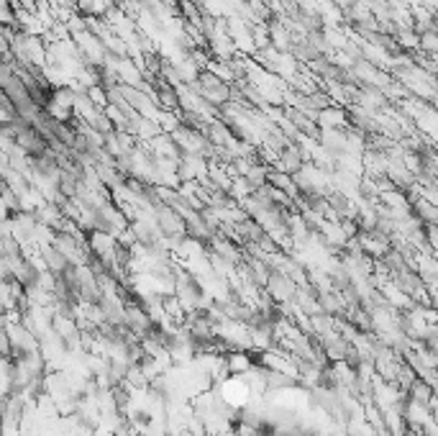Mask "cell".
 <instances>
[{
	"instance_id": "cell-1",
	"label": "cell",
	"mask_w": 438,
	"mask_h": 436,
	"mask_svg": "<svg viewBox=\"0 0 438 436\" xmlns=\"http://www.w3.org/2000/svg\"><path fill=\"white\" fill-rule=\"evenodd\" d=\"M47 113L52 118L62 123H74L77 121V113H74V90L72 87H57L52 101L47 106Z\"/></svg>"
},
{
	"instance_id": "cell-2",
	"label": "cell",
	"mask_w": 438,
	"mask_h": 436,
	"mask_svg": "<svg viewBox=\"0 0 438 436\" xmlns=\"http://www.w3.org/2000/svg\"><path fill=\"white\" fill-rule=\"evenodd\" d=\"M202 134L208 136V141L213 144V147H231L234 141H236V134H234V128L229 126V123L223 121V118H210L208 126H205V131Z\"/></svg>"
},
{
	"instance_id": "cell-3",
	"label": "cell",
	"mask_w": 438,
	"mask_h": 436,
	"mask_svg": "<svg viewBox=\"0 0 438 436\" xmlns=\"http://www.w3.org/2000/svg\"><path fill=\"white\" fill-rule=\"evenodd\" d=\"M287 121L297 128V134L311 136V139H318V136H321L318 118H313L311 113H305V111H300V108H287Z\"/></svg>"
},
{
	"instance_id": "cell-4",
	"label": "cell",
	"mask_w": 438,
	"mask_h": 436,
	"mask_svg": "<svg viewBox=\"0 0 438 436\" xmlns=\"http://www.w3.org/2000/svg\"><path fill=\"white\" fill-rule=\"evenodd\" d=\"M39 252H41V257H44V262H47V269L52 275H64V272L72 267L67 257L62 255L54 244H39Z\"/></svg>"
},
{
	"instance_id": "cell-5",
	"label": "cell",
	"mask_w": 438,
	"mask_h": 436,
	"mask_svg": "<svg viewBox=\"0 0 438 436\" xmlns=\"http://www.w3.org/2000/svg\"><path fill=\"white\" fill-rule=\"evenodd\" d=\"M318 126L321 128H346L349 126V111L344 106H330L318 113Z\"/></svg>"
},
{
	"instance_id": "cell-6",
	"label": "cell",
	"mask_w": 438,
	"mask_h": 436,
	"mask_svg": "<svg viewBox=\"0 0 438 436\" xmlns=\"http://www.w3.org/2000/svg\"><path fill=\"white\" fill-rule=\"evenodd\" d=\"M82 182L85 180H82L80 174L69 172V169H62L59 177L54 180V188H57V193H59L62 198H77L80 190H82Z\"/></svg>"
},
{
	"instance_id": "cell-7",
	"label": "cell",
	"mask_w": 438,
	"mask_h": 436,
	"mask_svg": "<svg viewBox=\"0 0 438 436\" xmlns=\"http://www.w3.org/2000/svg\"><path fill=\"white\" fill-rule=\"evenodd\" d=\"M436 388H433L428 380H423V377H418L415 383L410 385V390H408V398L410 401H415V403H420V406H428L431 408V403L436 401Z\"/></svg>"
},
{
	"instance_id": "cell-8",
	"label": "cell",
	"mask_w": 438,
	"mask_h": 436,
	"mask_svg": "<svg viewBox=\"0 0 438 436\" xmlns=\"http://www.w3.org/2000/svg\"><path fill=\"white\" fill-rule=\"evenodd\" d=\"M226 362H229V369L231 375H246L251 367H256V359L251 352H231V354H226Z\"/></svg>"
},
{
	"instance_id": "cell-9",
	"label": "cell",
	"mask_w": 438,
	"mask_h": 436,
	"mask_svg": "<svg viewBox=\"0 0 438 436\" xmlns=\"http://www.w3.org/2000/svg\"><path fill=\"white\" fill-rule=\"evenodd\" d=\"M88 98L95 103V106L100 108V111H105V108L110 106L108 90H105V87H103V85H93V87H88Z\"/></svg>"
},
{
	"instance_id": "cell-10",
	"label": "cell",
	"mask_w": 438,
	"mask_h": 436,
	"mask_svg": "<svg viewBox=\"0 0 438 436\" xmlns=\"http://www.w3.org/2000/svg\"><path fill=\"white\" fill-rule=\"evenodd\" d=\"M420 52L431 54V57H433V54H438V28L420 34Z\"/></svg>"
},
{
	"instance_id": "cell-11",
	"label": "cell",
	"mask_w": 438,
	"mask_h": 436,
	"mask_svg": "<svg viewBox=\"0 0 438 436\" xmlns=\"http://www.w3.org/2000/svg\"><path fill=\"white\" fill-rule=\"evenodd\" d=\"M425 239L433 252H438V223H425Z\"/></svg>"
},
{
	"instance_id": "cell-12",
	"label": "cell",
	"mask_w": 438,
	"mask_h": 436,
	"mask_svg": "<svg viewBox=\"0 0 438 436\" xmlns=\"http://www.w3.org/2000/svg\"><path fill=\"white\" fill-rule=\"evenodd\" d=\"M159 3H164V6H169V8H180L183 0H159Z\"/></svg>"
},
{
	"instance_id": "cell-13",
	"label": "cell",
	"mask_w": 438,
	"mask_h": 436,
	"mask_svg": "<svg viewBox=\"0 0 438 436\" xmlns=\"http://www.w3.org/2000/svg\"><path fill=\"white\" fill-rule=\"evenodd\" d=\"M436 28H438V11H436Z\"/></svg>"
}]
</instances>
